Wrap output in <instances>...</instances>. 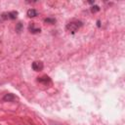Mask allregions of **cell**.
<instances>
[{
	"label": "cell",
	"instance_id": "1",
	"mask_svg": "<svg viewBox=\"0 0 125 125\" xmlns=\"http://www.w3.org/2000/svg\"><path fill=\"white\" fill-rule=\"evenodd\" d=\"M81 25H82V23L81 22H71V23H69L67 25V29L69 30V31H71L72 33H74Z\"/></svg>",
	"mask_w": 125,
	"mask_h": 125
},
{
	"label": "cell",
	"instance_id": "2",
	"mask_svg": "<svg viewBox=\"0 0 125 125\" xmlns=\"http://www.w3.org/2000/svg\"><path fill=\"white\" fill-rule=\"evenodd\" d=\"M32 69L35 70V71H40V70H42L43 69V63L42 62H40V61H35L32 63Z\"/></svg>",
	"mask_w": 125,
	"mask_h": 125
},
{
	"label": "cell",
	"instance_id": "3",
	"mask_svg": "<svg viewBox=\"0 0 125 125\" xmlns=\"http://www.w3.org/2000/svg\"><path fill=\"white\" fill-rule=\"evenodd\" d=\"M17 16H18V12L13 11V12H9V13H5V14H3V15H2V18H3L4 20H6V19L14 20V19H16V18H17Z\"/></svg>",
	"mask_w": 125,
	"mask_h": 125
},
{
	"label": "cell",
	"instance_id": "4",
	"mask_svg": "<svg viewBox=\"0 0 125 125\" xmlns=\"http://www.w3.org/2000/svg\"><path fill=\"white\" fill-rule=\"evenodd\" d=\"M16 99H17L16 96H15L14 94H11V93L6 94V95L3 97V101H4V102H14Z\"/></svg>",
	"mask_w": 125,
	"mask_h": 125
},
{
	"label": "cell",
	"instance_id": "5",
	"mask_svg": "<svg viewBox=\"0 0 125 125\" xmlns=\"http://www.w3.org/2000/svg\"><path fill=\"white\" fill-rule=\"evenodd\" d=\"M37 81H38V82H41V83H44V84H47V83H50V82H51V79H50V77H49V76L44 75V76L38 77Z\"/></svg>",
	"mask_w": 125,
	"mask_h": 125
},
{
	"label": "cell",
	"instance_id": "6",
	"mask_svg": "<svg viewBox=\"0 0 125 125\" xmlns=\"http://www.w3.org/2000/svg\"><path fill=\"white\" fill-rule=\"evenodd\" d=\"M37 15H38V13H37V11L34 10V9H29V10L27 11V16H28L29 18H34V17H36Z\"/></svg>",
	"mask_w": 125,
	"mask_h": 125
},
{
	"label": "cell",
	"instance_id": "7",
	"mask_svg": "<svg viewBox=\"0 0 125 125\" xmlns=\"http://www.w3.org/2000/svg\"><path fill=\"white\" fill-rule=\"evenodd\" d=\"M28 29H29V31H30L31 33H38V32H40V28L35 27L33 24H32V25H30L28 26Z\"/></svg>",
	"mask_w": 125,
	"mask_h": 125
},
{
	"label": "cell",
	"instance_id": "8",
	"mask_svg": "<svg viewBox=\"0 0 125 125\" xmlns=\"http://www.w3.org/2000/svg\"><path fill=\"white\" fill-rule=\"evenodd\" d=\"M44 22L45 23H48V24H55L56 20L55 19H51V18H47V19L44 20Z\"/></svg>",
	"mask_w": 125,
	"mask_h": 125
},
{
	"label": "cell",
	"instance_id": "9",
	"mask_svg": "<svg viewBox=\"0 0 125 125\" xmlns=\"http://www.w3.org/2000/svg\"><path fill=\"white\" fill-rule=\"evenodd\" d=\"M22 29H23V25H22V23H18V25H17V26H16V30H17L18 32H21Z\"/></svg>",
	"mask_w": 125,
	"mask_h": 125
},
{
	"label": "cell",
	"instance_id": "10",
	"mask_svg": "<svg viewBox=\"0 0 125 125\" xmlns=\"http://www.w3.org/2000/svg\"><path fill=\"white\" fill-rule=\"evenodd\" d=\"M91 11H92L93 13H96V12L100 11V7H99V6H97V5H95V6H93V7H92Z\"/></svg>",
	"mask_w": 125,
	"mask_h": 125
}]
</instances>
